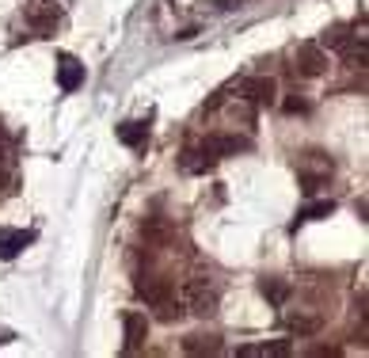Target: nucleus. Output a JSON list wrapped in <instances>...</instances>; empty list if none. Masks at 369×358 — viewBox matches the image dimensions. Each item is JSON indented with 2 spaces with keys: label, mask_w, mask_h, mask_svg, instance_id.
I'll list each match as a JSON object with an SVG mask.
<instances>
[{
  "label": "nucleus",
  "mask_w": 369,
  "mask_h": 358,
  "mask_svg": "<svg viewBox=\"0 0 369 358\" xmlns=\"http://www.w3.org/2000/svg\"><path fill=\"white\" fill-rule=\"evenodd\" d=\"M217 286L210 282V278H190L187 286H183V305H187L190 313H198V317H210V313H217Z\"/></svg>",
  "instance_id": "f257e3e1"
},
{
  "label": "nucleus",
  "mask_w": 369,
  "mask_h": 358,
  "mask_svg": "<svg viewBox=\"0 0 369 358\" xmlns=\"http://www.w3.org/2000/svg\"><path fill=\"white\" fill-rule=\"evenodd\" d=\"M27 23L34 27V34H38V39H49V34H54V27L61 23V8H58V4H49V0H38V4H31V8H27Z\"/></svg>",
  "instance_id": "f03ea898"
},
{
  "label": "nucleus",
  "mask_w": 369,
  "mask_h": 358,
  "mask_svg": "<svg viewBox=\"0 0 369 358\" xmlns=\"http://www.w3.org/2000/svg\"><path fill=\"white\" fill-rule=\"evenodd\" d=\"M148 339V317L145 313H126L122 317V350L126 355H133V350H141Z\"/></svg>",
  "instance_id": "7ed1b4c3"
},
{
  "label": "nucleus",
  "mask_w": 369,
  "mask_h": 358,
  "mask_svg": "<svg viewBox=\"0 0 369 358\" xmlns=\"http://www.w3.org/2000/svg\"><path fill=\"white\" fill-rule=\"evenodd\" d=\"M240 96H244L247 103H255V107H271L274 96H278V84H274L271 76H251V81L240 84Z\"/></svg>",
  "instance_id": "20e7f679"
},
{
  "label": "nucleus",
  "mask_w": 369,
  "mask_h": 358,
  "mask_svg": "<svg viewBox=\"0 0 369 358\" xmlns=\"http://www.w3.org/2000/svg\"><path fill=\"white\" fill-rule=\"evenodd\" d=\"M297 73L301 76H324L328 73V54H324V46H301L297 50Z\"/></svg>",
  "instance_id": "39448f33"
},
{
  "label": "nucleus",
  "mask_w": 369,
  "mask_h": 358,
  "mask_svg": "<svg viewBox=\"0 0 369 358\" xmlns=\"http://www.w3.org/2000/svg\"><path fill=\"white\" fill-rule=\"evenodd\" d=\"M80 84H84V65L73 54H61L58 57V88L61 92H76Z\"/></svg>",
  "instance_id": "423d86ee"
},
{
  "label": "nucleus",
  "mask_w": 369,
  "mask_h": 358,
  "mask_svg": "<svg viewBox=\"0 0 369 358\" xmlns=\"http://www.w3.org/2000/svg\"><path fill=\"white\" fill-rule=\"evenodd\" d=\"M137 293L145 297L148 305H160V302H168V297H175L172 286H168L164 278H145V275L137 278Z\"/></svg>",
  "instance_id": "0eeeda50"
},
{
  "label": "nucleus",
  "mask_w": 369,
  "mask_h": 358,
  "mask_svg": "<svg viewBox=\"0 0 369 358\" xmlns=\"http://www.w3.org/2000/svg\"><path fill=\"white\" fill-rule=\"evenodd\" d=\"M217 164V156H210L205 149H187V153L179 156V168L190 171V176H202V171H210Z\"/></svg>",
  "instance_id": "6e6552de"
},
{
  "label": "nucleus",
  "mask_w": 369,
  "mask_h": 358,
  "mask_svg": "<svg viewBox=\"0 0 369 358\" xmlns=\"http://www.w3.org/2000/svg\"><path fill=\"white\" fill-rule=\"evenodd\" d=\"M183 350H187V355H217V350H221V339L210 335V332H194V335L183 339Z\"/></svg>",
  "instance_id": "1a4fd4ad"
},
{
  "label": "nucleus",
  "mask_w": 369,
  "mask_h": 358,
  "mask_svg": "<svg viewBox=\"0 0 369 358\" xmlns=\"http://www.w3.org/2000/svg\"><path fill=\"white\" fill-rule=\"evenodd\" d=\"M205 153H210V156H217V160H221V156H232V153H244V149H247V141L244 138H210V141H205Z\"/></svg>",
  "instance_id": "9d476101"
},
{
  "label": "nucleus",
  "mask_w": 369,
  "mask_h": 358,
  "mask_svg": "<svg viewBox=\"0 0 369 358\" xmlns=\"http://www.w3.org/2000/svg\"><path fill=\"white\" fill-rule=\"evenodd\" d=\"M259 293L271 305H286L289 302V282H282V278H259Z\"/></svg>",
  "instance_id": "9b49d317"
},
{
  "label": "nucleus",
  "mask_w": 369,
  "mask_h": 358,
  "mask_svg": "<svg viewBox=\"0 0 369 358\" xmlns=\"http://www.w3.org/2000/svg\"><path fill=\"white\" fill-rule=\"evenodd\" d=\"M27 244H34V233H4V240H0V255H4V260H16Z\"/></svg>",
  "instance_id": "f8f14e48"
},
{
  "label": "nucleus",
  "mask_w": 369,
  "mask_h": 358,
  "mask_svg": "<svg viewBox=\"0 0 369 358\" xmlns=\"http://www.w3.org/2000/svg\"><path fill=\"white\" fill-rule=\"evenodd\" d=\"M118 141L130 145V149H141L148 141V126L145 123H122V126H118Z\"/></svg>",
  "instance_id": "ddd939ff"
},
{
  "label": "nucleus",
  "mask_w": 369,
  "mask_h": 358,
  "mask_svg": "<svg viewBox=\"0 0 369 358\" xmlns=\"http://www.w3.org/2000/svg\"><path fill=\"white\" fill-rule=\"evenodd\" d=\"M331 213H335V202H331V198H320V202H309L301 213H297L293 229L301 225V221H324V218H331Z\"/></svg>",
  "instance_id": "4468645a"
},
{
  "label": "nucleus",
  "mask_w": 369,
  "mask_h": 358,
  "mask_svg": "<svg viewBox=\"0 0 369 358\" xmlns=\"http://www.w3.org/2000/svg\"><path fill=\"white\" fill-rule=\"evenodd\" d=\"M236 355H271V358H286V355H289V339H274V343H262V347H240Z\"/></svg>",
  "instance_id": "2eb2a0df"
},
{
  "label": "nucleus",
  "mask_w": 369,
  "mask_h": 358,
  "mask_svg": "<svg viewBox=\"0 0 369 358\" xmlns=\"http://www.w3.org/2000/svg\"><path fill=\"white\" fill-rule=\"evenodd\" d=\"M289 332H293V335L320 332V317H289Z\"/></svg>",
  "instance_id": "dca6fc26"
},
{
  "label": "nucleus",
  "mask_w": 369,
  "mask_h": 358,
  "mask_svg": "<svg viewBox=\"0 0 369 358\" xmlns=\"http://www.w3.org/2000/svg\"><path fill=\"white\" fill-rule=\"evenodd\" d=\"M324 46H331V50H346V46H350V34H346L343 27H331V31L324 34Z\"/></svg>",
  "instance_id": "f3484780"
},
{
  "label": "nucleus",
  "mask_w": 369,
  "mask_h": 358,
  "mask_svg": "<svg viewBox=\"0 0 369 358\" xmlns=\"http://www.w3.org/2000/svg\"><path fill=\"white\" fill-rule=\"evenodd\" d=\"M320 183H324L320 176H301V191H304V195H316V191H320Z\"/></svg>",
  "instance_id": "a211bd4d"
},
{
  "label": "nucleus",
  "mask_w": 369,
  "mask_h": 358,
  "mask_svg": "<svg viewBox=\"0 0 369 358\" xmlns=\"http://www.w3.org/2000/svg\"><path fill=\"white\" fill-rule=\"evenodd\" d=\"M286 111L289 114H309V103H304V99H286Z\"/></svg>",
  "instance_id": "6ab92c4d"
},
{
  "label": "nucleus",
  "mask_w": 369,
  "mask_h": 358,
  "mask_svg": "<svg viewBox=\"0 0 369 358\" xmlns=\"http://www.w3.org/2000/svg\"><path fill=\"white\" fill-rule=\"evenodd\" d=\"M4 187H8V176H4V171H0V191H4Z\"/></svg>",
  "instance_id": "aec40b11"
},
{
  "label": "nucleus",
  "mask_w": 369,
  "mask_h": 358,
  "mask_svg": "<svg viewBox=\"0 0 369 358\" xmlns=\"http://www.w3.org/2000/svg\"><path fill=\"white\" fill-rule=\"evenodd\" d=\"M0 160H4V138H0Z\"/></svg>",
  "instance_id": "412c9836"
}]
</instances>
